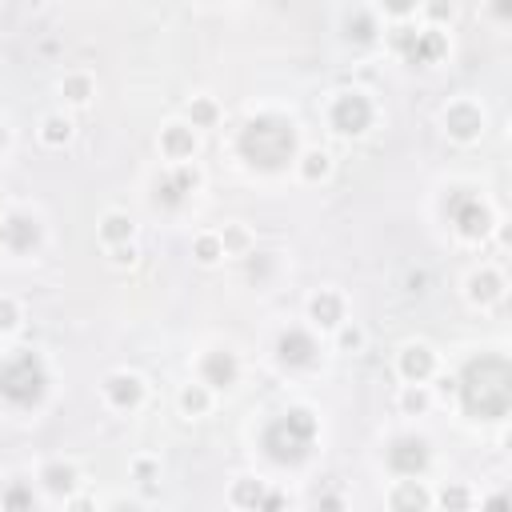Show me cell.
<instances>
[{"mask_svg":"<svg viewBox=\"0 0 512 512\" xmlns=\"http://www.w3.org/2000/svg\"><path fill=\"white\" fill-rule=\"evenodd\" d=\"M440 132H444L452 144H460V148L480 144L484 132H488V112H484V104H480L476 96H452V100H444V108H440Z\"/></svg>","mask_w":512,"mask_h":512,"instance_id":"8","label":"cell"},{"mask_svg":"<svg viewBox=\"0 0 512 512\" xmlns=\"http://www.w3.org/2000/svg\"><path fill=\"white\" fill-rule=\"evenodd\" d=\"M504 292H508V280H504V272L496 268V264H472L468 272H464V280H460V296H464V304L468 308H476V312H488V308H496L500 300H504Z\"/></svg>","mask_w":512,"mask_h":512,"instance_id":"15","label":"cell"},{"mask_svg":"<svg viewBox=\"0 0 512 512\" xmlns=\"http://www.w3.org/2000/svg\"><path fill=\"white\" fill-rule=\"evenodd\" d=\"M36 488H40L44 496H52V500H68V496L84 492V472H80L76 460L52 456V460L40 464V472H36Z\"/></svg>","mask_w":512,"mask_h":512,"instance_id":"18","label":"cell"},{"mask_svg":"<svg viewBox=\"0 0 512 512\" xmlns=\"http://www.w3.org/2000/svg\"><path fill=\"white\" fill-rule=\"evenodd\" d=\"M292 172H296L300 184H324V180H332L336 160H332L328 148H320V144H304L300 156H296V164H292Z\"/></svg>","mask_w":512,"mask_h":512,"instance_id":"22","label":"cell"},{"mask_svg":"<svg viewBox=\"0 0 512 512\" xmlns=\"http://www.w3.org/2000/svg\"><path fill=\"white\" fill-rule=\"evenodd\" d=\"M428 284H432L428 268H408V272H404V292H408V296H424Z\"/></svg>","mask_w":512,"mask_h":512,"instance_id":"40","label":"cell"},{"mask_svg":"<svg viewBox=\"0 0 512 512\" xmlns=\"http://www.w3.org/2000/svg\"><path fill=\"white\" fill-rule=\"evenodd\" d=\"M276 268H280V256L276 252H252V256H244V276L252 284H268L276 276Z\"/></svg>","mask_w":512,"mask_h":512,"instance_id":"35","label":"cell"},{"mask_svg":"<svg viewBox=\"0 0 512 512\" xmlns=\"http://www.w3.org/2000/svg\"><path fill=\"white\" fill-rule=\"evenodd\" d=\"M272 360L288 376H308L324 364V340L308 324H288L272 340Z\"/></svg>","mask_w":512,"mask_h":512,"instance_id":"6","label":"cell"},{"mask_svg":"<svg viewBox=\"0 0 512 512\" xmlns=\"http://www.w3.org/2000/svg\"><path fill=\"white\" fill-rule=\"evenodd\" d=\"M240 376H244V360H240V352L232 344H208L196 356V376L192 380H200L216 396L220 392H232L240 384Z\"/></svg>","mask_w":512,"mask_h":512,"instance_id":"9","label":"cell"},{"mask_svg":"<svg viewBox=\"0 0 512 512\" xmlns=\"http://www.w3.org/2000/svg\"><path fill=\"white\" fill-rule=\"evenodd\" d=\"M436 404L432 384H396V412L400 416H428Z\"/></svg>","mask_w":512,"mask_h":512,"instance_id":"31","label":"cell"},{"mask_svg":"<svg viewBox=\"0 0 512 512\" xmlns=\"http://www.w3.org/2000/svg\"><path fill=\"white\" fill-rule=\"evenodd\" d=\"M444 212H448L452 232H456L464 244H484V240L500 228L492 204H488L484 196L468 192V188H452V196L444 200Z\"/></svg>","mask_w":512,"mask_h":512,"instance_id":"7","label":"cell"},{"mask_svg":"<svg viewBox=\"0 0 512 512\" xmlns=\"http://www.w3.org/2000/svg\"><path fill=\"white\" fill-rule=\"evenodd\" d=\"M64 512H100V504H96L92 492H76V496L64 500Z\"/></svg>","mask_w":512,"mask_h":512,"instance_id":"43","label":"cell"},{"mask_svg":"<svg viewBox=\"0 0 512 512\" xmlns=\"http://www.w3.org/2000/svg\"><path fill=\"white\" fill-rule=\"evenodd\" d=\"M164 168H168V176H172V184L180 188L184 200H196L204 192V168L196 160L192 164H164Z\"/></svg>","mask_w":512,"mask_h":512,"instance_id":"33","label":"cell"},{"mask_svg":"<svg viewBox=\"0 0 512 512\" xmlns=\"http://www.w3.org/2000/svg\"><path fill=\"white\" fill-rule=\"evenodd\" d=\"M180 120L192 124L196 132H212V128H220V120H224V104H220L212 92H192V96L184 100Z\"/></svg>","mask_w":512,"mask_h":512,"instance_id":"24","label":"cell"},{"mask_svg":"<svg viewBox=\"0 0 512 512\" xmlns=\"http://www.w3.org/2000/svg\"><path fill=\"white\" fill-rule=\"evenodd\" d=\"M348 320V296L332 284L324 288H312L304 296V324L316 332V336H332L340 324Z\"/></svg>","mask_w":512,"mask_h":512,"instance_id":"14","label":"cell"},{"mask_svg":"<svg viewBox=\"0 0 512 512\" xmlns=\"http://www.w3.org/2000/svg\"><path fill=\"white\" fill-rule=\"evenodd\" d=\"M392 368L400 384H432V376H440V352L428 340H404L396 348Z\"/></svg>","mask_w":512,"mask_h":512,"instance_id":"16","label":"cell"},{"mask_svg":"<svg viewBox=\"0 0 512 512\" xmlns=\"http://www.w3.org/2000/svg\"><path fill=\"white\" fill-rule=\"evenodd\" d=\"M44 244V220L32 208H8L0 216V252L8 256H32Z\"/></svg>","mask_w":512,"mask_h":512,"instance_id":"12","label":"cell"},{"mask_svg":"<svg viewBox=\"0 0 512 512\" xmlns=\"http://www.w3.org/2000/svg\"><path fill=\"white\" fill-rule=\"evenodd\" d=\"M264 492H268V480H260L252 472H240V476L228 480V504L236 512H256L260 500H264Z\"/></svg>","mask_w":512,"mask_h":512,"instance_id":"27","label":"cell"},{"mask_svg":"<svg viewBox=\"0 0 512 512\" xmlns=\"http://www.w3.org/2000/svg\"><path fill=\"white\" fill-rule=\"evenodd\" d=\"M376 116H380V108H376L372 92H364V88H336L324 104V124L340 140L368 136L376 128Z\"/></svg>","mask_w":512,"mask_h":512,"instance_id":"5","label":"cell"},{"mask_svg":"<svg viewBox=\"0 0 512 512\" xmlns=\"http://www.w3.org/2000/svg\"><path fill=\"white\" fill-rule=\"evenodd\" d=\"M128 476L140 484L144 496H160V456H152V452H136V456L128 460Z\"/></svg>","mask_w":512,"mask_h":512,"instance_id":"32","label":"cell"},{"mask_svg":"<svg viewBox=\"0 0 512 512\" xmlns=\"http://www.w3.org/2000/svg\"><path fill=\"white\" fill-rule=\"evenodd\" d=\"M8 144H12V128L4 124V116H0V156L8 152Z\"/></svg>","mask_w":512,"mask_h":512,"instance_id":"46","label":"cell"},{"mask_svg":"<svg viewBox=\"0 0 512 512\" xmlns=\"http://www.w3.org/2000/svg\"><path fill=\"white\" fill-rule=\"evenodd\" d=\"M364 344H368V332H364V324H356V320H344L336 332H332V348L336 352H364Z\"/></svg>","mask_w":512,"mask_h":512,"instance_id":"36","label":"cell"},{"mask_svg":"<svg viewBox=\"0 0 512 512\" xmlns=\"http://www.w3.org/2000/svg\"><path fill=\"white\" fill-rule=\"evenodd\" d=\"M20 328H24V304L12 292H0V340L16 336Z\"/></svg>","mask_w":512,"mask_h":512,"instance_id":"37","label":"cell"},{"mask_svg":"<svg viewBox=\"0 0 512 512\" xmlns=\"http://www.w3.org/2000/svg\"><path fill=\"white\" fill-rule=\"evenodd\" d=\"M156 152H160V160H168V164H192V160L200 156V132H196L192 124H184L180 116H172V120H164L160 132H156Z\"/></svg>","mask_w":512,"mask_h":512,"instance_id":"17","label":"cell"},{"mask_svg":"<svg viewBox=\"0 0 512 512\" xmlns=\"http://www.w3.org/2000/svg\"><path fill=\"white\" fill-rule=\"evenodd\" d=\"M96 240H100L104 252H108V248H120V244H132V240H136V220H132V212H124V208L100 212V220H96Z\"/></svg>","mask_w":512,"mask_h":512,"instance_id":"23","label":"cell"},{"mask_svg":"<svg viewBox=\"0 0 512 512\" xmlns=\"http://www.w3.org/2000/svg\"><path fill=\"white\" fill-rule=\"evenodd\" d=\"M432 440L424 432H396L388 444H384V468L392 476H424L432 468Z\"/></svg>","mask_w":512,"mask_h":512,"instance_id":"11","label":"cell"},{"mask_svg":"<svg viewBox=\"0 0 512 512\" xmlns=\"http://www.w3.org/2000/svg\"><path fill=\"white\" fill-rule=\"evenodd\" d=\"M100 512H144L140 508V500H128V496H116V500H108Z\"/></svg>","mask_w":512,"mask_h":512,"instance_id":"45","label":"cell"},{"mask_svg":"<svg viewBox=\"0 0 512 512\" xmlns=\"http://www.w3.org/2000/svg\"><path fill=\"white\" fill-rule=\"evenodd\" d=\"M308 512H348V496L340 488H320L312 496V508Z\"/></svg>","mask_w":512,"mask_h":512,"instance_id":"38","label":"cell"},{"mask_svg":"<svg viewBox=\"0 0 512 512\" xmlns=\"http://www.w3.org/2000/svg\"><path fill=\"white\" fill-rule=\"evenodd\" d=\"M0 512H40V496H36V480L12 476L0 488Z\"/></svg>","mask_w":512,"mask_h":512,"instance_id":"29","label":"cell"},{"mask_svg":"<svg viewBox=\"0 0 512 512\" xmlns=\"http://www.w3.org/2000/svg\"><path fill=\"white\" fill-rule=\"evenodd\" d=\"M96 72L92 68H64L56 76V96L64 104V112H84L96 104Z\"/></svg>","mask_w":512,"mask_h":512,"instance_id":"20","label":"cell"},{"mask_svg":"<svg viewBox=\"0 0 512 512\" xmlns=\"http://www.w3.org/2000/svg\"><path fill=\"white\" fill-rule=\"evenodd\" d=\"M100 404L116 416H132L148 404V380L136 368H112L100 380Z\"/></svg>","mask_w":512,"mask_h":512,"instance_id":"10","label":"cell"},{"mask_svg":"<svg viewBox=\"0 0 512 512\" xmlns=\"http://www.w3.org/2000/svg\"><path fill=\"white\" fill-rule=\"evenodd\" d=\"M316 440H320V420L312 408L304 404H292L284 408L280 416H272L264 428H260V448L272 464L280 468H300L308 464V456L316 452Z\"/></svg>","mask_w":512,"mask_h":512,"instance_id":"3","label":"cell"},{"mask_svg":"<svg viewBox=\"0 0 512 512\" xmlns=\"http://www.w3.org/2000/svg\"><path fill=\"white\" fill-rule=\"evenodd\" d=\"M148 200H152V208H160V212H184L192 200H184L180 196V188L172 184V176H168V168H160L156 176H152V184H148Z\"/></svg>","mask_w":512,"mask_h":512,"instance_id":"30","label":"cell"},{"mask_svg":"<svg viewBox=\"0 0 512 512\" xmlns=\"http://www.w3.org/2000/svg\"><path fill=\"white\" fill-rule=\"evenodd\" d=\"M256 512H288V492L276 488V484H268V492H264V500H260Z\"/></svg>","mask_w":512,"mask_h":512,"instance_id":"42","label":"cell"},{"mask_svg":"<svg viewBox=\"0 0 512 512\" xmlns=\"http://www.w3.org/2000/svg\"><path fill=\"white\" fill-rule=\"evenodd\" d=\"M52 388V376H48V364L40 352L32 348H12L4 360H0V404L12 408V412H32L44 404Z\"/></svg>","mask_w":512,"mask_h":512,"instance_id":"4","label":"cell"},{"mask_svg":"<svg viewBox=\"0 0 512 512\" xmlns=\"http://www.w3.org/2000/svg\"><path fill=\"white\" fill-rule=\"evenodd\" d=\"M480 512H512V500H508V488H492L480 496Z\"/></svg>","mask_w":512,"mask_h":512,"instance_id":"41","label":"cell"},{"mask_svg":"<svg viewBox=\"0 0 512 512\" xmlns=\"http://www.w3.org/2000/svg\"><path fill=\"white\" fill-rule=\"evenodd\" d=\"M300 128L292 116L284 112H252L240 128H236V156L248 172L260 176H280L296 164L300 156Z\"/></svg>","mask_w":512,"mask_h":512,"instance_id":"1","label":"cell"},{"mask_svg":"<svg viewBox=\"0 0 512 512\" xmlns=\"http://www.w3.org/2000/svg\"><path fill=\"white\" fill-rule=\"evenodd\" d=\"M336 32L352 48H376L384 40V20H380L376 4H344L336 12Z\"/></svg>","mask_w":512,"mask_h":512,"instance_id":"13","label":"cell"},{"mask_svg":"<svg viewBox=\"0 0 512 512\" xmlns=\"http://www.w3.org/2000/svg\"><path fill=\"white\" fill-rule=\"evenodd\" d=\"M212 408H216V392H208L200 380H188V384L176 388V412H180V416L204 420Z\"/></svg>","mask_w":512,"mask_h":512,"instance_id":"28","label":"cell"},{"mask_svg":"<svg viewBox=\"0 0 512 512\" xmlns=\"http://www.w3.org/2000/svg\"><path fill=\"white\" fill-rule=\"evenodd\" d=\"M456 400H460L468 420H504L508 400H512L508 360L500 352L468 360L464 372L456 376Z\"/></svg>","mask_w":512,"mask_h":512,"instance_id":"2","label":"cell"},{"mask_svg":"<svg viewBox=\"0 0 512 512\" xmlns=\"http://www.w3.org/2000/svg\"><path fill=\"white\" fill-rule=\"evenodd\" d=\"M436 380V392L432 396H440V400H456V376H432Z\"/></svg>","mask_w":512,"mask_h":512,"instance_id":"44","label":"cell"},{"mask_svg":"<svg viewBox=\"0 0 512 512\" xmlns=\"http://www.w3.org/2000/svg\"><path fill=\"white\" fill-rule=\"evenodd\" d=\"M192 260H196L200 268H216V264H224V248H220L216 228H200V232L192 236Z\"/></svg>","mask_w":512,"mask_h":512,"instance_id":"34","label":"cell"},{"mask_svg":"<svg viewBox=\"0 0 512 512\" xmlns=\"http://www.w3.org/2000/svg\"><path fill=\"white\" fill-rule=\"evenodd\" d=\"M432 512H476V488L468 480H440L432 488Z\"/></svg>","mask_w":512,"mask_h":512,"instance_id":"25","label":"cell"},{"mask_svg":"<svg viewBox=\"0 0 512 512\" xmlns=\"http://www.w3.org/2000/svg\"><path fill=\"white\" fill-rule=\"evenodd\" d=\"M216 236H220L224 260H244V256L256 252V232H252V224H244V220H224V224L216 228Z\"/></svg>","mask_w":512,"mask_h":512,"instance_id":"26","label":"cell"},{"mask_svg":"<svg viewBox=\"0 0 512 512\" xmlns=\"http://www.w3.org/2000/svg\"><path fill=\"white\" fill-rule=\"evenodd\" d=\"M36 140H40L48 152L68 148V144L76 140V120H72V112H64V108H48V112L36 120Z\"/></svg>","mask_w":512,"mask_h":512,"instance_id":"21","label":"cell"},{"mask_svg":"<svg viewBox=\"0 0 512 512\" xmlns=\"http://www.w3.org/2000/svg\"><path fill=\"white\" fill-rule=\"evenodd\" d=\"M384 508L388 512H432V488L424 476H392L384 488Z\"/></svg>","mask_w":512,"mask_h":512,"instance_id":"19","label":"cell"},{"mask_svg":"<svg viewBox=\"0 0 512 512\" xmlns=\"http://www.w3.org/2000/svg\"><path fill=\"white\" fill-rule=\"evenodd\" d=\"M104 256H108L112 268H136L140 264V244L132 240V244H120V248H108Z\"/></svg>","mask_w":512,"mask_h":512,"instance_id":"39","label":"cell"}]
</instances>
